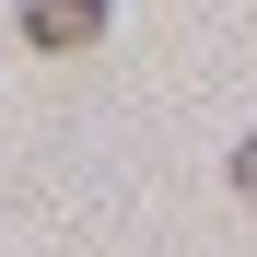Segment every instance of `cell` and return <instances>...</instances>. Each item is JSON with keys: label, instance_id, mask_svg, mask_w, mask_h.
I'll list each match as a JSON object with an SVG mask.
<instances>
[{"label": "cell", "instance_id": "1", "mask_svg": "<svg viewBox=\"0 0 257 257\" xmlns=\"http://www.w3.org/2000/svg\"><path fill=\"white\" fill-rule=\"evenodd\" d=\"M105 24H117V0H24V47H47V59H82Z\"/></svg>", "mask_w": 257, "mask_h": 257}, {"label": "cell", "instance_id": "2", "mask_svg": "<svg viewBox=\"0 0 257 257\" xmlns=\"http://www.w3.org/2000/svg\"><path fill=\"white\" fill-rule=\"evenodd\" d=\"M234 187L257 199V128H245V141H234Z\"/></svg>", "mask_w": 257, "mask_h": 257}]
</instances>
